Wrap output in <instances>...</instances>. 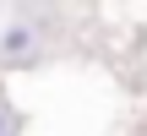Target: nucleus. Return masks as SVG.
I'll list each match as a JSON object with an SVG mask.
<instances>
[{"label": "nucleus", "instance_id": "obj_1", "mask_svg": "<svg viewBox=\"0 0 147 136\" xmlns=\"http://www.w3.org/2000/svg\"><path fill=\"white\" fill-rule=\"evenodd\" d=\"M0 55H5V60H27V55H33V27H27V22L5 27V33H0Z\"/></svg>", "mask_w": 147, "mask_h": 136}, {"label": "nucleus", "instance_id": "obj_2", "mask_svg": "<svg viewBox=\"0 0 147 136\" xmlns=\"http://www.w3.org/2000/svg\"><path fill=\"white\" fill-rule=\"evenodd\" d=\"M5 131H11V114H5V104H0V136H5Z\"/></svg>", "mask_w": 147, "mask_h": 136}]
</instances>
